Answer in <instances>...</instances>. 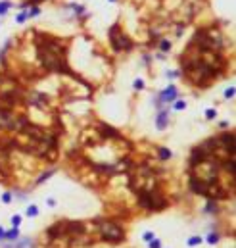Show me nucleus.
I'll list each match as a JSON object with an SVG mask.
<instances>
[{"label": "nucleus", "mask_w": 236, "mask_h": 248, "mask_svg": "<svg viewBox=\"0 0 236 248\" xmlns=\"http://www.w3.org/2000/svg\"><path fill=\"white\" fill-rule=\"evenodd\" d=\"M37 2H40V0H31V4H37Z\"/></svg>", "instance_id": "aec40b11"}, {"label": "nucleus", "mask_w": 236, "mask_h": 248, "mask_svg": "<svg viewBox=\"0 0 236 248\" xmlns=\"http://www.w3.org/2000/svg\"><path fill=\"white\" fill-rule=\"evenodd\" d=\"M215 114H217L215 110H207V112H205V118H207V119H213V118H215Z\"/></svg>", "instance_id": "f8f14e48"}, {"label": "nucleus", "mask_w": 236, "mask_h": 248, "mask_svg": "<svg viewBox=\"0 0 236 248\" xmlns=\"http://www.w3.org/2000/svg\"><path fill=\"white\" fill-rule=\"evenodd\" d=\"M25 19H29V17H27V12H23V14H19V16H17V19H16V21H17V23H23Z\"/></svg>", "instance_id": "9d476101"}, {"label": "nucleus", "mask_w": 236, "mask_h": 248, "mask_svg": "<svg viewBox=\"0 0 236 248\" xmlns=\"http://www.w3.org/2000/svg\"><path fill=\"white\" fill-rule=\"evenodd\" d=\"M10 2H6V0H4V2H0V16H6V10H8L10 8Z\"/></svg>", "instance_id": "39448f33"}, {"label": "nucleus", "mask_w": 236, "mask_h": 248, "mask_svg": "<svg viewBox=\"0 0 236 248\" xmlns=\"http://www.w3.org/2000/svg\"><path fill=\"white\" fill-rule=\"evenodd\" d=\"M207 240H209L211 244H213V242H217V240H219V235H213V233H211V235L207 237Z\"/></svg>", "instance_id": "ddd939ff"}, {"label": "nucleus", "mask_w": 236, "mask_h": 248, "mask_svg": "<svg viewBox=\"0 0 236 248\" xmlns=\"http://www.w3.org/2000/svg\"><path fill=\"white\" fill-rule=\"evenodd\" d=\"M102 235L108 240H111V242H117V240H121L125 237V233L121 231L119 227H115L113 223H104L102 225Z\"/></svg>", "instance_id": "f03ea898"}, {"label": "nucleus", "mask_w": 236, "mask_h": 248, "mask_svg": "<svg viewBox=\"0 0 236 248\" xmlns=\"http://www.w3.org/2000/svg\"><path fill=\"white\" fill-rule=\"evenodd\" d=\"M161 244H159V240H154V242L152 244H150V248H159Z\"/></svg>", "instance_id": "f3484780"}, {"label": "nucleus", "mask_w": 236, "mask_h": 248, "mask_svg": "<svg viewBox=\"0 0 236 248\" xmlns=\"http://www.w3.org/2000/svg\"><path fill=\"white\" fill-rule=\"evenodd\" d=\"M142 87H144V81H140V79H137V81H134V89H142Z\"/></svg>", "instance_id": "dca6fc26"}, {"label": "nucleus", "mask_w": 236, "mask_h": 248, "mask_svg": "<svg viewBox=\"0 0 236 248\" xmlns=\"http://www.w3.org/2000/svg\"><path fill=\"white\" fill-rule=\"evenodd\" d=\"M110 41H111V46L115 48V50H121V48L129 50V48H131V41H129L123 33L119 35V27L117 25H113L110 29Z\"/></svg>", "instance_id": "f257e3e1"}, {"label": "nucleus", "mask_w": 236, "mask_h": 248, "mask_svg": "<svg viewBox=\"0 0 236 248\" xmlns=\"http://www.w3.org/2000/svg\"><path fill=\"white\" fill-rule=\"evenodd\" d=\"M200 242H202V238H200V237H192V238L188 240V246H196V244H200Z\"/></svg>", "instance_id": "0eeeda50"}, {"label": "nucleus", "mask_w": 236, "mask_h": 248, "mask_svg": "<svg viewBox=\"0 0 236 248\" xmlns=\"http://www.w3.org/2000/svg\"><path fill=\"white\" fill-rule=\"evenodd\" d=\"M225 96H227V98H230V96H234V87H230V89H227V92H225Z\"/></svg>", "instance_id": "2eb2a0df"}, {"label": "nucleus", "mask_w": 236, "mask_h": 248, "mask_svg": "<svg viewBox=\"0 0 236 248\" xmlns=\"http://www.w3.org/2000/svg\"><path fill=\"white\" fill-rule=\"evenodd\" d=\"M19 221H21L19 217H13V219H12V223H13V225H19Z\"/></svg>", "instance_id": "a211bd4d"}, {"label": "nucleus", "mask_w": 236, "mask_h": 248, "mask_svg": "<svg viewBox=\"0 0 236 248\" xmlns=\"http://www.w3.org/2000/svg\"><path fill=\"white\" fill-rule=\"evenodd\" d=\"M161 50H163V52H169V50H171V42L163 41V42H161Z\"/></svg>", "instance_id": "1a4fd4ad"}, {"label": "nucleus", "mask_w": 236, "mask_h": 248, "mask_svg": "<svg viewBox=\"0 0 236 248\" xmlns=\"http://www.w3.org/2000/svg\"><path fill=\"white\" fill-rule=\"evenodd\" d=\"M110 2H115V0H110Z\"/></svg>", "instance_id": "412c9836"}, {"label": "nucleus", "mask_w": 236, "mask_h": 248, "mask_svg": "<svg viewBox=\"0 0 236 248\" xmlns=\"http://www.w3.org/2000/svg\"><path fill=\"white\" fill-rule=\"evenodd\" d=\"M6 237H8V238H17V237H19V233H17V229H12Z\"/></svg>", "instance_id": "9b49d317"}, {"label": "nucleus", "mask_w": 236, "mask_h": 248, "mask_svg": "<svg viewBox=\"0 0 236 248\" xmlns=\"http://www.w3.org/2000/svg\"><path fill=\"white\" fill-rule=\"evenodd\" d=\"M4 237V231H2V227H0V238H2Z\"/></svg>", "instance_id": "6ab92c4d"}, {"label": "nucleus", "mask_w": 236, "mask_h": 248, "mask_svg": "<svg viewBox=\"0 0 236 248\" xmlns=\"http://www.w3.org/2000/svg\"><path fill=\"white\" fill-rule=\"evenodd\" d=\"M159 152H161V154H159V156H161L163 160H167V158H171V150H167V148H161Z\"/></svg>", "instance_id": "6e6552de"}, {"label": "nucleus", "mask_w": 236, "mask_h": 248, "mask_svg": "<svg viewBox=\"0 0 236 248\" xmlns=\"http://www.w3.org/2000/svg\"><path fill=\"white\" fill-rule=\"evenodd\" d=\"M175 98H177V89H175V87H169V89H165L161 92V100L163 102H171Z\"/></svg>", "instance_id": "7ed1b4c3"}, {"label": "nucleus", "mask_w": 236, "mask_h": 248, "mask_svg": "<svg viewBox=\"0 0 236 248\" xmlns=\"http://www.w3.org/2000/svg\"><path fill=\"white\" fill-rule=\"evenodd\" d=\"M37 214H39V208L37 206H29V208H27V215H29V217H35Z\"/></svg>", "instance_id": "423d86ee"}, {"label": "nucleus", "mask_w": 236, "mask_h": 248, "mask_svg": "<svg viewBox=\"0 0 236 248\" xmlns=\"http://www.w3.org/2000/svg\"><path fill=\"white\" fill-rule=\"evenodd\" d=\"M184 108H186V104H184V102H181V100L175 104V110H184Z\"/></svg>", "instance_id": "4468645a"}, {"label": "nucleus", "mask_w": 236, "mask_h": 248, "mask_svg": "<svg viewBox=\"0 0 236 248\" xmlns=\"http://www.w3.org/2000/svg\"><path fill=\"white\" fill-rule=\"evenodd\" d=\"M165 127H167V114L159 112V115H157V129H165Z\"/></svg>", "instance_id": "20e7f679"}]
</instances>
